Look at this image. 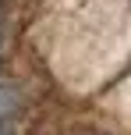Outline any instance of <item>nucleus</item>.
<instances>
[{
    "mask_svg": "<svg viewBox=\"0 0 131 135\" xmlns=\"http://www.w3.org/2000/svg\"><path fill=\"white\" fill-rule=\"evenodd\" d=\"M18 107V96H14V89H0V121H7V114Z\"/></svg>",
    "mask_w": 131,
    "mask_h": 135,
    "instance_id": "nucleus-1",
    "label": "nucleus"
},
{
    "mask_svg": "<svg viewBox=\"0 0 131 135\" xmlns=\"http://www.w3.org/2000/svg\"><path fill=\"white\" fill-rule=\"evenodd\" d=\"M0 135H11V124L7 121H0Z\"/></svg>",
    "mask_w": 131,
    "mask_h": 135,
    "instance_id": "nucleus-2",
    "label": "nucleus"
}]
</instances>
